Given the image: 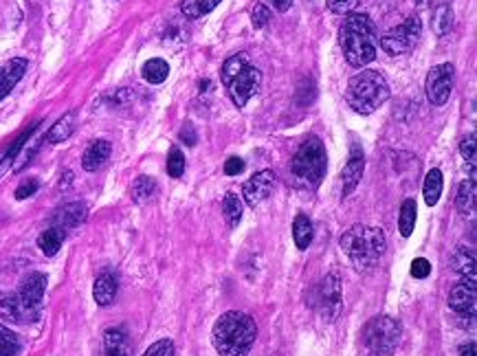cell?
Masks as SVG:
<instances>
[{
  "label": "cell",
  "instance_id": "6da1fadb",
  "mask_svg": "<svg viewBox=\"0 0 477 356\" xmlns=\"http://www.w3.org/2000/svg\"><path fill=\"white\" fill-rule=\"evenodd\" d=\"M258 339L256 319L240 313L229 310L218 317L211 330V341L220 356H246Z\"/></svg>",
  "mask_w": 477,
  "mask_h": 356
},
{
  "label": "cell",
  "instance_id": "7a4b0ae2",
  "mask_svg": "<svg viewBox=\"0 0 477 356\" xmlns=\"http://www.w3.org/2000/svg\"><path fill=\"white\" fill-rule=\"evenodd\" d=\"M339 42L345 62L355 68H363L374 62L376 51H379V38H376L374 22L367 14H347L341 24Z\"/></svg>",
  "mask_w": 477,
  "mask_h": 356
},
{
  "label": "cell",
  "instance_id": "3957f363",
  "mask_svg": "<svg viewBox=\"0 0 477 356\" xmlns=\"http://www.w3.org/2000/svg\"><path fill=\"white\" fill-rule=\"evenodd\" d=\"M345 256L352 260L359 271H369L381 262L387 248V240L383 229L352 224L339 240Z\"/></svg>",
  "mask_w": 477,
  "mask_h": 356
},
{
  "label": "cell",
  "instance_id": "277c9868",
  "mask_svg": "<svg viewBox=\"0 0 477 356\" xmlns=\"http://www.w3.org/2000/svg\"><path fill=\"white\" fill-rule=\"evenodd\" d=\"M389 99V86L379 70H361L345 88L347 106L359 115H372Z\"/></svg>",
  "mask_w": 477,
  "mask_h": 356
},
{
  "label": "cell",
  "instance_id": "5b68a950",
  "mask_svg": "<svg viewBox=\"0 0 477 356\" xmlns=\"http://www.w3.org/2000/svg\"><path fill=\"white\" fill-rule=\"evenodd\" d=\"M222 84L238 108H244L248 99L260 90L262 73L251 64L246 53L231 56L222 66Z\"/></svg>",
  "mask_w": 477,
  "mask_h": 356
},
{
  "label": "cell",
  "instance_id": "8992f818",
  "mask_svg": "<svg viewBox=\"0 0 477 356\" xmlns=\"http://www.w3.org/2000/svg\"><path fill=\"white\" fill-rule=\"evenodd\" d=\"M325 165H328L325 147H323L321 139L313 135L295 152V157L290 161V172H293L295 183L299 187L315 189V187H319L321 178L325 176Z\"/></svg>",
  "mask_w": 477,
  "mask_h": 356
},
{
  "label": "cell",
  "instance_id": "52a82bcc",
  "mask_svg": "<svg viewBox=\"0 0 477 356\" xmlns=\"http://www.w3.org/2000/svg\"><path fill=\"white\" fill-rule=\"evenodd\" d=\"M403 328L394 317H374L363 330V339L372 356H392L400 343Z\"/></svg>",
  "mask_w": 477,
  "mask_h": 356
},
{
  "label": "cell",
  "instance_id": "ba28073f",
  "mask_svg": "<svg viewBox=\"0 0 477 356\" xmlns=\"http://www.w3.org/2000/svg\"><path fill=\"white\" fill-rule=\"evenodd\" d=\"M422 33V22L418 16H409L403 24L389 29L383 38H381V48L389 56H405L418 44Z\"/></svg>",
  "mask_w": 477,
  "mask_h": 356
},
{
  "label": "cell",
  "instance_id": "9c48e42d",
  "mask_svg": "<svg viewBox=\"0 0 477 356\" xmlns=\"http://www.w3.org/2000/svg\"><path fill=\"white\" fill-rule=\"evenodd\" d=\"M454 84H456V68L454 64H438L429 70L424 82V90H426V99L431 101V106H444L451 93H454Z\"/></svg>",
  "mask_w": 477,
  "mask_h": 356
},
{
  "label": "cell",
  "instance_id": "30bf717a",
  "mask_svg": "<svg viewBox=\"0 0 477 356\" xmlns=\"http://www.w3.org/2000/svg\"><path fill=\"white\" fill-rule=\"evenodd\" d=\"M341 301H343V295H341V282L335 273L325 275L321 282L317 284L315 288V301H310V306L319 308L321 315L328 319V321H335L341 313Z\"/></svg>",
  "mask_w": 477,
  "mask_h": 356
},
{
  "label": "cell",
  "instance_id": "8fae6325",
  "mask_svg": "<svg viewBox=\"0 0 477 356\" xmlns=\"http://www.w3.org/2000/svg\"><path fill=\"white\" fill-rule=\"evenodd\" d=\"M44 290H46V275L42 273H31L24 277V282L20 286V290L16 293L20 299V306L27 313L29 321H36L40 315V306L44 299Z\"/></svg>",
  "mask_w": 477,
  "mask_h": 356
},
{
  "label": "cell",
  "instance_id": "7c38bea8",
  "mask_svg": "<svg viewBox=\"0 0 477 356\" xmlns=\"http://www.w3.org/2000/svg\"><path fill=\"white\" fill-rule=\"evenodd\" d=\"M449 306L454 308L462 319L475 317L477 306V284L473 277H462L460 282L449 293Z\"/></svg>",
  "mask_w": 477,
  "mask_h": 356
},
{
  "label": "cell",
  "instance_id": "4fadbf2b",
  "mask_svg": "<svg viewBox=\"0 0 477 356\" xmlns=\"http://www.w3.org/2000/svg\"><path fill=\"white\" fill-rule=\"evenodd\" d=\"M275 183H278V176H275V172H271V169H262V172H258L251 181H246L244 183V187H242V196H244V200H246V205L248 207H260L262 202L271 196V192H273V187H275Z\"/></svg>",
  "mask_w": 477,
  "mask_h": 356
},
{
  "label": "cell",
  "instance_id": "5bb4252c",
  "mask_svg": "<svg viewBox=\"0 0 477 356\" xmlns=\"http://www.w3.org/2000/svg\"><path fill=\"white\" fill-rule=\"evenodd\" d=\"M363 169H365V155H363V147L359 143H352L350 147V159L345 163V167L341 169V183H343V198L350 196L357 185L361 183V176H363Z\"/></svg>",
  "mask_w": 477,
  "mask_h": 356
},
{
  "label": "cell",
  "instance_id": "9a60e30c",
  "mask_svg": "<svg viewBox=\"0 0 477 356\" xmlns=\"http://www.w3.org/2000/svg\"><path fill=\"white\" fill-rule=\"evenodd\" d=\"M27 66L29 62L24 58H14L7 60L5 64H0V101L16 88V84L22 80V75L27 73Z\"/></svg>",
  "mask_w": 477,
  "mask_h": 356
},
{
  "label": "cell",
  "instance_id": "2e32d148",
  "mask_svg": "<svg viewBox=\"0 0 477 356\" xmlns=\"http://www.w3.org/2000/svg\"><path fill=\"white\" fill-rule=\"evenodd\" d=\"M86 220V205L84 202H68V205H62L56 214H53V226L62 229V231H70V229L80 226Z\"/></svg>",
  "mask_w": 477,
  "mask_h": 356
},
{
  "label": "cell",
  "instance_id": "e0dca14e",
  "mask_svg": "<svg viewBox=\"0 0 477 356\" xmlns=\"http://www.w3.org/2000/svg\"><path fill=\"white\" fill-rule=\"evenodd\" d=\"M104 356H132V345L123 328H108L104 333Z\"/></svg>",
  "mask_w": 477,
  "mask_h": 356
},
{
  "label": "cell",
  "instance_id": "ac0fdd59",
  "mask_svg": "<svg viewBox=\"0 0 477 356\" xmlns=\"http://www.w3.org/2000/svg\"><path fill=\"white\" fill-rule=\"evenodd\" d=\"M110 152H112V145H110L106 139H97V141H93V143L86 147L84 157H82V167H84L86 172H97L99 167H104V163H106L108 157H110Z\"/></svg>",
  "mask_w": 477,
  "mask_h": 356
},
{
  "label": "cell",
  "instance_id": "d6986e66",
  "mask_svg": "<svg viewBox=\"0 0 477 356\" xmlns=\"http://www.w3.org/2000/svg\"><path fill=\"white\" fill-rule=\"evenodd\" d=\"M117 277L112 273H102L93 284V297L97 301V306H110L117 297Z\"/></svg>",
  "mask_w": 477,
  "mask_h": 356
},
{
  "label": "cell",
  "instance_id": "ffe728a7",
  "mask_svg": "<svg viewBox=\"0 0 477 356\" xmlns=\"http://www.w3.org/2000/svg\"><path fill=\"white\" fill-rule=\"evenodd\" d=\"M0 319L11 321V323H22L29 321L27 313L20 306V299L16 293H0Z\"/></svg>",
  "mask_w": 477,
  "mask_h": 356
},
{
  "label": "cell",
  "instance_id": "44dd1931",
  "mask_svg": "<svg viewBox=\"0 0 477 356\" xmlns=\"http://www.w3.org/2000/svg\"><path fill=\"white\" fill-rule=\"evenodd\" d=\"M293 238H295V244L299 251H306L315 238V231H313V222L306 214H297L295 216V222H293Z\"/></svg>",
  "mask_w": 477,
  "mask_h": 356
},
{
  "label": "cell",
  "instance_id": "7402d4cb",
  "mask_svg": "<svg viewBox=\"0 0 477 356\" xmlns=\"http://www.w3.org/2000/svg\"><path fill=\"white\" fill-rule=\"evenodd\" d=\"M475 205H477L475 178H468V181L460 183V187H458L456 207L460 209V214H464V216H473V214H475Z\"/></svg>",
  "mask_w": 477,
  "mask_h": 356
},
{
  "label": "cell",
  "instance_id": "603a6c76",
  "mask_svg": "<svg viewBox=\"0 0 477 356\" xmlns=\"http://www.w3.org/2000/svg\"><path fill=\"white\" fill-rule=\"evenodd\" d=\"M73 130H75V112L68 110L56 121V125H51V130L46 132V143H64L73 135Z\"/></svg>",
  "mask_w": 477,
  "mask_h": 356
},
{
  "label": "cell",
  "instance_id": "cb8c5ba5",
  "mask_svg": "<svg viewBox=\"0 0 477 356\" xmlns=\"http://www.w3.org/2000/svg\"><path fill=\"white\" fill-rule=\"evenodd\" d=\"M64 238H66V234L62 231V229H58V226H48L46 231L40 234V238H38V246H40V251L44 253L46 258H53L56 253L62 248Z\"/></svg>",
  "mask_w": 477,
  "mask_h": 356
},
{
  "label": "cell",
  "instance_id": "d4e9b609",
  "mask_svg": "<svg viewBox=\"0 0 477 356\" xmlns=\"http://www.w3.org/2000/svg\"><path fill=\"white\" fill-rule=\"evenodd\" d=\"M422 196H424V202L429 207L438 205V200L442 196V172L440 169H431L429 174L424 176V183H422Z\"/></svg>",
  "mask_w": 477,
  "mask_h": 356
},
{
  "label": "cell",
  "instance_id": "484cf974",
  "mask_svg": "<svg viewBox=\"0 0 477 356\" xmlns=\"http://www.w3.org/2000/svg\"><path fill=\"white\" fill-rule=\"evenodd\" d=\"M451 264H454V271L458 275L475 279V251L471 246H458Z\"/></svg>",
  "mask_w": 477,
  "mask_h": 356
},
{
  "label": "cell",
  "instance_id": "4316f807",
  "mask_svg": "<svg viewBox=\"0 0 477 356\" xmlns=\"http://www.w3.org/2000/svg\"><path fill=\"white\" fill-rule=\"evenodd\" d=\"M141 75H143V80L147 84H163L167 80V75H169V64L161 58H152V60H147L143 64Z\"/></svg>",
  "mask_w": 477,
  "mask_h": 356
},
{
  "label": "cell",
  "instance_id": "83f0119b",
  "mask_svg": "<svg viewBox=\"0 0 477 356\" xmlns=\"http://www.w3.org/2000/svg\"><path fill=\"white\" fill-rule=\"evenodd\" d=\"M414 226H416V202L412 198H407L403 205H400V218H398L400 236L409 238L414 234Z\"/></svg>",
  "mask_w": 477,
  "mask_h": 356
},
{
  "label": "cell",
  "instance_id": "f1b7e54d",
  "mask_svg": "<svg viewBox=\"0 0 477 356\" xmlns=\"http://www.w3.org/2000/svg\"><path fill=\"white\" fill-rule=\"evenodd\" d=\"M220 3H222V0H183V3H181V11H183L187 18L196 20V18H200V16H205V14L214 11Z\"/></svg>",
  "mask_w": 477,
  "mask_h": 356
},
{
  "label": "cell",
  "instance_id": "f546056e",
  "mask_svg": "<svg viewBox=\"0 0 477 356\" xmlns=\"http://www.w3.org/2000/svg\"><path fill=\"white\" fill-rule=\"evenodd\" d=\"M222 214H224V220H227V224L231 229L240 224V220H242V200L234 192H229L227 196H224V200H222Z\"/></svg>",
  "mask_w": 477,
  "mask_h": 356
},
{
  "label": "cell",
  "instance_id": "4dcf8cb0",
  "mask_svg": "<svg viewBox=\"0 0 477 356\" xmlns=\"http://www.w3.org/2000/svg\"><path fill=\"white\" fill-rule=\"evenodd\" d=\"M451 29H454V7H451L449 3H442L434 14V31H436V36L442 38Z\"/></svg>",
  "mask_w": 477,
  "mask_h": 356
},
{
  "label": "cell",
  "instance_id": "1f68e13d",
  "mask_svg": "<svg viewBox=\"0 0 477 356\" xmlns=\"http://www.w3.org/2000/svg\"><path fill=\"white\" fill-rule=\"evenodd\" d=\"M22 350V343L14 330L0 323V356H18Z\"/></svg>",
  "mask_w": 477,
  "mask_h": 356
},
{
  "label": "cell",
  "instance_id": "d6a6232c",
  "mask_svg": "<svg viewBox=\"0 0 477 356\" xmlns=\"http://www.w3.org/2000/svg\"><path fill=\"white\" fill-rule=\"evenodd\" d=\"M157 194V183H154V178H150V176H139L137 181H135V185H132V198L137 200V202H145V200H150Z\"/></svg>",
  "mask_w": 477,
  "mask_h": 356
},
{
  "label": "cell",
  "instance_id": "836d02e7",
  "mask_svg": "<svg viewBox=\"0 0 477 356\" xmlns=\"http://www.w3.org/2000/svg\"><path fill=\"white\" fill-rule=\"evenodd\" d=\"M183 172H185V155L177 145H174L169 150V155H167V174L172 178H181Z\"/></svg>",
  "mask_w": 477,
  "mask_h": 356
},
{
  "label": "cell",
  "instance_id": "e575fe53",
  "mask_svg": "<svg viewBox=\"0 0 477 356\" xmlns=\"http://www.w3.org/2000/svg\"><path fill=\"white\" fill-rule=\"evenodd\" d=\"M475 132H471L462 143H460V152H462V157H464V161L468 163V167H471V178H475Z\"/></svg>",
  "mask_w": 477,
  "mask_h": 356
},
{
  "label": "cell",
  "instance_id": "d590c367",
  "mask_svg": "<svg viewBox=\"0 0 477 356\" xmlns=\"http://www.w3.org/2000/svg\"><path fill=\"white\" fill-rule=\"evenodd\" d=\"M143 356H174V343L169 339H161V341L150 345L143 352Z\"/></svg>",
  "mask_w": 477,
  "mask_h": 356
},
{
  "label": "cell",
  "instance_id": "8d00e7d4",
  "mask_svg": "<svg viewBox=\"0 0 477 356\" xmlns=\"http://www.w3.org/2000/svg\"><path fill=\"white\" fill-rule=\"evenodd\" d=\"M38 189H40V183L36 181V178H27V181H22V183L18 185V189H16V198H18V200H27V198H31Z\"/></svg>",
  "mask_w": 477,
  "mask_h": 356
},
{
  "label": "cell",
  "instance_id": "74e56055",
  "mask_svg": "<svg viewBox=\"0 0 477 356\" xmlns=\"http://www.w3.org/2000/svg\"><path fill=\"white\" fill-rule=\"evenodd\" d=\"M359 3L361 0H328L325 7H328L332 14H350Z\"/></svg>",
  "mask_w": 477,
  "mask_h": 356
},
{
  "label": "cell",
  "instance_id": "f35d334b",
  "mask_svg": "<svg viewBox=\"0 0 477 356\" xmlns=\"http://www.w3.org/2000/svg\"><path fill=\"white\" fill-rule=\"evenodd\" d=\"M412 275L416 277V279H426L431 275V262L429 260H424V258H416L414 262H412Z\"/></svg>",
  "mask_w": 477,
  "mask_h": 356
},
{
  "label": "cell",
  "instance_id": "ab89813d",
  "mask_svg": "<svg viewBox=\"0 0 477 356\" xmlns=\"http://www.w3.org/2000/svg\"><path fill=\"white\" fill-rule=\"evenodd\" d=\"M251 22H253V27L256 29H262V27H266L268 24V20H271V11H268V7L266 5H256V9H253V14H251Z\"/></svg>",
  "mask_w": 477,
  "mask_h": 356
},
{
  "label": "cell",
  "instance_id": "60d3db41",
  "mask_svg": "<svg viewBox=\"0 0 477 356\" xmlns=\"http://www.w3.org/2000/svg\"><path fill=\"white\" fill-rule=\"evenodd\" d=\"M244 172V161L240 157H231L227 163H224V174L227 176H238Z\"/></svg>",
  "mask_w": 477,
  "mask_h": 356
},
{
  "label": "cell",
  "instance_id": "b9f144b4",
  "mask_svg": "<svg viewBox=\"0 0 477 356\" xmlns=\"http://www.w3.org/2000/svg\"><path fill=\"white\" fill-rule=\"evenodd\" d=\"M179 137H181V141L187 143V145H196V143H198V137H196V130H194V125H192V123H185V125H183V130L179 132Z\"/></svg>",
  "mask_w": 477,
  "mask_h": 356
},
{
  "label": "cell",
  "instance_id": "7bdbcfd3",
  "mask_svg": "<svg viewBox=\"0 0 477 356\" xmlns=\"http://www.w3.org/2000/svg\"><path fill=\"white\" fill-rule=\"evenodd\" d=\"M475 352H477L475 341H466V343L460 345V356H477Z\"/></svg>",
  "mask_w": 477,
  "mask_h": 356
},
{
  "label": "cell",
  "instance_id": "ee69618b",
  "mask_svg": "<svg viewBox=\"0 0 477 356\" xmlns=\"http://www.w3.org/2000/svg\"><path fill=\"white\" fill-rule=\"evenodd\" d=\"M271 3H273V7H275V9L284 14V11H288V9H290L293 0H271Z\"/></svg>",
  "mask_w": 477,
  "mask_h": 356
},
{
  "label": "cell",
  "instance_id": "f6af8a7d",
  "mask_svg": "<svg viewBox=\"0 0 477 356\" xmlns=\"http://www.w3.org/2000/svg\"><path fill=\"white\" fill-rule=\"evenodd\" d=\"M424 3H429V0H416V5H424Z\"/></svg>",
  "mask_w": 477,
  "mask_h": 356
}]
</instances>
